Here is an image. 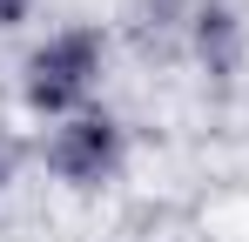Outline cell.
<instances>
[{"label": "cell", "mask_w": 249, "mask_h": 242, "mask_svg": "<svg viewBox=\"0 0 249 242\" xmlns=\"http://www.w3.org/2000/svg\"><path fill=\"white\" fill-rule=\"evenodd\" d=\"M101 74H108V27L101 20H68L27 47L20 61V108L41 121H68L101 101Z\"/></svg>", "instance_id": "obj_1"}, {"label": "cell", "mask_w": 249, "mask_h": 242, "mask_svg": "<svg viewBox=\"0 0 249 242\" xmlns=\"http://www.w3.org/2000/svg\"><path fill=\"white\" fill-rule=\"evenodd\" d=\"M41 161H47V175L61 189L101 195V189H115L128 175V128H122V115H108L94 101V108H81V115H68V121H47Z\"/></svg>", "instance_id": "obj_2"}, {"label": "cell", "mask_w": 249, "mask_h": 242, "mask_svg": "<svg viewBox=\"0 0 249 242\" xmlns=\"http://www.w3.org/2000/svg\"><path fill=\"white\" fill-rule=\"evenodd\" d=\"M189 54L202 61L209 74H229L236 54H243V20H236V7L196 0V14H189Z\"/></svg>", "instance_id": "obj_3"}, {"label": "cell", "mask_w": 249, "mask_h": 242, "mask_svg": "<svg viewBox=\"0 0 249 242\" xmlns=\"http://www.w3.org/2000/svg\"><path fill=\"white\" fill-rule=\"evenodd\" d=\"M27 14H34V0H0V34H14Z\"/></svg>", "instance_id": "obj_4"}, {"label": "cell", "mask_w": 249, "mask_h": 242, "mask_svg": "<svg viewBox=\"0 0 249 242\" xmlns=\"http://www.w3.org/2000/svg\"><path fill=\"white\" fill-rule=\"evenodd\" d=\"M0 189H7V168H0Z\"/></svg>", "instance_id": "obj_5"}]
</instances>
